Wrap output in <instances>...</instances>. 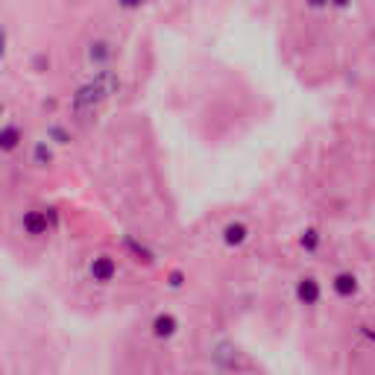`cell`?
Here are the masks:
<instances>
[{"mask_svg": "<svg viewBox=\"0 0 375 375\" xmlns=\"http://www.w3.org/2000/svg\"><path fill=\"white\" fill-rule=\"evenodd\" d=\"M123 258L127 253H111V249H94V253L85 255V282H89L94 291L109 293L123 282Z\"/></svg>", "mask_w": 375, "mask_h": 375, "instance_id": "obj_1", "label": "cell"}, {"mask_svg": "<svg viewBox=\"0 0 375 375\" xmlns=\"http://www.w3.org/2000/svg\"><path fill=\"white\" fill-rule=\"evenodd\" d=\"M255 237V226L246 217H229L220 226V244L229 253H241V249Z\"/></svg>", "mask_w": 375, "mask_h": 375, "instance_id": "obj_2", "label": "cell"}, {"mask_svg": "<svg viewBox=\"0 0 375 375\" xmlns=\"http://www.w3.org/2000/svg\"><path fill=\"white\" fill-rule=\"evenodd\" d=\"M340 314H346V320L352 322V329L375 349V293H369L364 302L355 305L352 311H340Z\"/></svg>", "mask_w": 375, "mask_h": 375, "instance_id": "obj_3", "label": "cell"}, {"mask_svg": "<svg viewBox=\"0 0 375 375\" xmlns=\"http://www.w3.org/2000/svg\"><path fill=\"white\" fill-rule=\"evenodd\" d=\"M53 223H56L53 208H30V211H24V214H21V229H24V235H30V237L50 235Z\"/></svg>", "mask_w": 375, "mask_h": 375, "instance_id": "obj_4", "label": "cell"}, {"mask_svg": "<svg viewBox=\"0 0 375 375\" xmlns=\"http://www.w3.org/2000/svg\"><path fill=\"white\" fill-rule=\"evenodd\" d=\"M85 59H89V65L97 68V71H109L111 59H115V44L109 39H91L85 44Z\"/></svg>", "mask_w": 375, "mask_h": 375, "instance_id": "obj_5", "label": "cell"}, {"mask_svg": "<svg viewBox=\"0 0 375 375\" xmlns=\"http://www.w3.org/2000/svg\"><path fill=\"white\" fill-rule=\"evenodd\" d=\"M21 144H24V132L15 127V123L0 127V153H15Z\"/></svg>", "mask_w": 375, "mask_h": 375, "instance_id": "obj_6", "label": "cell"}, {"mask_svg": "<svg viewBox=\"0 0 375 375\" xmlns=\"http://www.w3.org/2000/svg\"><path fill=\"white\" fill-rule=\"evenodd\" d=\"M115 3H118L120 9H127V12H135V9H141L147 0H115Z\"/></svg>", "mask_w": 375, "mask_h": 375, "instance_id": "obj_7", "label": "cell"}, {"mask_svg": "<svg viewBox=\"0 0 375 375\" xmlns=\"http://www.w3.org/2000/svg\"><path fill=\"white\" fill-rule=\"evenodd\" d=\"M305 6H308V9H317V12H320V9H331L329 0H305Z\"/></svg>", "mask_w": 375, "mask_h": 375, "instance_id": "obj_8", "label": "cell"}, {"mask_svg": "<svg viewBox=\"0 0 375 375\" xmlns=\"http://www.w3.org/2000/svg\"><path fill=\"white\" fill-rule=\"evenodd\" d=\"M329 6L331 9H349L352 6V0H329Z\"/></svg>", "mask_w": 375, "mask_h": 375, "instance_id": "obj_9", "label": "cell"}, {"mask_svg": "<svg viewBox=\"0 0 375 375\" xmlns=\"http://www.w3.org/2000/svg\"><path fill=\"white\" fill-rule=\"evenodd\" d=\"M3 50H6V30L0 27V53H3Z\"/></svg>", "mask_w": 375, "mask_h": 375, "instance_id": "obj_10", "label": "cell"}, {"mask_svg": "<svg viewBox=\"0 0 375 375\" xmlns=\"http://www.w3.org/2000/svg\"><path fill=\"white\" fill-rule=\"evenodd\" d=\"M3 111H6V106H3V100H0V118H3Z\"/></svg>", "mask_w": 375, "mask_h": 375, "instance_id": "obj_11", "label": "cell"}]
</instances>
